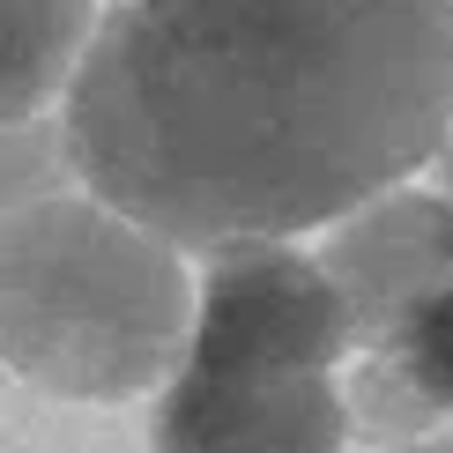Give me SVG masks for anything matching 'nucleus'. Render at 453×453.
<instances>
[{
    "mask_svg": "<svg viewBox=\"0 0 453 453\" xmlns=\"http://www.w3.org/2000/svg\"><path fill=\"white\" fill-rule=\"evenodd\" d=\"M186 275L142 223L45 186V134L15 149L8 365L60 394H134L179 349Z\"/></svg>",
    "mask_w": 453,
    "mask_h": 453,
    "instance_id": "obj_3",
    "label": "nucleus"
},
{
    "mask_svg": "<svg viewBox=\"0 0 453 453\" xmlns=\"http://www.w3.org/2000/svg\"><path fill=\"white\" fill-rule=\"evenodd\" d=\"M349 357L342 282L305 253L238 245L209 268L194 342L157 409V453H342L334 372Z\"/></svg>",
    "mask_w": 453,
    "mask_h": 453,
    "instance_id": "obj_2",
    "label": "nucleus"
},
{
    "mask_svg": "<svg viewBox=\"0 0 453 453\" xmlns=\"http://www.w3.org/2000/svg\"><path fill=\"white\" fill-rule=\"evenodd\" d=\"M394 453H453V431H439V439H417V446H394Z\"/></svg>",
    "mask_w": 453,
    "mask_h": 453,
    "instance_id": "obj_5",
    "label": "nucleus"
},
{
    "mask_svg": "<svg viewBox=\"0 0 453 453\" xmlns=\"http://www.w3.org/2000/svg\"><path fill=\"white\" fill-rule=\"evenodd\" d=\"M349 305V402L380 439L417 446L453 424V201L394 194L327 253Z\"/></svg>",
    "mask_w": 453,
    "mask_h": 453,
    "instance_id": "obj_4",
    "label": "nucleus"
},
{
    "mask_svg": "<svg viewBox=\"0 0 453 453\" xmlns=\"http://www.w3.org/2000/svg\"><path fill=\"white\" fill-rule=\"evenodd\" d=\"M453 8L424 0H142L67 89L82 186L172 245H268L365 209L439 157Z\"/></svg>",
    "mask_w": 453,
    "mask_h": 453,
    "instance_id": "obj_1",
    "label": "nucleus"
}]
</instances>
